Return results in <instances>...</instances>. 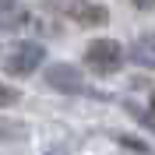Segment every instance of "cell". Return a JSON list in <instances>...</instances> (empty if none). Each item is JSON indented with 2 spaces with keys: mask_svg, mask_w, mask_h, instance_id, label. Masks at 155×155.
Segmentation results:
<instances>
[{
  "mask_svg": "<svg viewBox=\"0 0 155 155\" xmlns=\"http://www.w3.org/2000/svg\"><path fill=\"white\" fill-rule=\"evenodd\" d=\"M85 64L95 71V74H113V71H120V64H124V49H120V42H113V39H95V42L85 49Z\"/></svg>",
  "mask_w": 155,
  "mask_h": 155,
  "instance_id": "1",
  "label": "cell"
},
{
  "mask_svg": "<svg viewBox=\"0 0 155 155\" xmlns=\"http://www.w3.org/2000/svg\"><path fill=\"white\" fill-rule=\"evenodd\" d=\"M46 60V49L39 46V42H21V46H14V53H7V60H4V67H7V74H18V78H28L32 71L39 67Z\"/></svg>",
  "mask_w": 155,
  "mask_h": 155,
  "instance_id": "2",
  "label": "cell"
},
{
  "mask_svg": "<svg viewBox=\"0 0 155 155\" xmlns=\"http://www.w3.org/2000/svg\"><path fill=\"white\" fill-rule=\"evenodd\" d=\"M46 81H49V88L67 92V95H88V92H92V88L85 85V78L78 74V67H71V64H53V67L46 71Z\"/></svg>",
  "mask_w": 155,
  "mask_h": 155,
  "instance_id": "3",
  "label": "cell"
},
{
  "mask_svg": "<svg viewBox=\"0 0 155 155\" xmlns=\"http://www.w3.org/2000/svg\"><path fill=\"white\" fill-rule=\"evenodd\" d=\"M67 14L78 25H106L109 21V11L102 7V4H92V0H74L67 7Z\"/></svg>",
  "mask_w": 155,
  "mask_h": 155,
  "instance_id": "4",
  "label": "cell"
},
{
  "mask_svg": "<svg viewBox=\"0 0 155 155\" xmlns=\"http://www.w3.org/2000/svg\"><path fill=\"white\" fill-rule=\"evenodd\" d=\"M130 60L137 67H155V35H141L130 46Z\"/></svg>",
  "mask_w": 155,
  "mask_h": 155,
  "instance_id": "5",
  "label": "cell"
},
{
  "mask_svg": "<svg viewBox=\"0 0 155 155\" xmlns=\"http://www.w3.org/2000/svg\"><path fill=\"white\" fill-rule=\"evenodd\" d=\"M21 25H28V11H21V7H14L11 4L7 11H0V28H21Z\"/></svg>",
  "mask_w": 155,
  "mask_h": 155,
  "instance_id": "6",
  "label": "cell"
},
{
  "mask_svg": "<svg viewBox=\"0 0 155 155\" xmlns=\"http://www.w3.org/2000/svg\"><path fill=\"white\" fill-rule=\"evenodd\" d=\"M18 92H14V88H7V85H0V106H14V102H18Z\"/></svg>",
  "mask_w": 155,
  "mask_h": 155,
  "instance_id": "7",
  "label": "cell"
},
{
  "mask_svg": "<svg viewBox=\"0 0 155 155\" xmlns=\"http://www.w3.org/2000/svg\"><path fill=\"white\" fill-rule=\"evenodd\" d=\"M130 4H134L137 11H152L155 7V0H130Z\"/></svg>",
  "mask_w": 155,
  "mask_h": 155,
  "instance_id": "8",
  "label": "cell"
},
{
  "mask_svg": "<svg viewBox=\"0 0 155 155\" xmlns=\"http://www.w3.org/2000/svg\"><path fill=\"white\" fill-rule=\"evenodd\" d=\"M11 4H14V0H0V11H7V7H11Z\"/></svg>",
  "mask_w": 155,
  "mask_h": 155,
  "instance_id": "9",
  "label": "cell"
},
{
  "mask_svg": "<svg viewBox=\"0 0 155 155\" xmlns=\"http://www.w3.org/2000/svg\"><path fill=\"white\" fill-rule=\"evenodd\" d=\"M152 113H155V99H152Z\"/></svg>",
  "mask_w": 155,
  "mask_h": 155,
  "instance_id": "10",
  "label": "cell"
}]
</instances>
